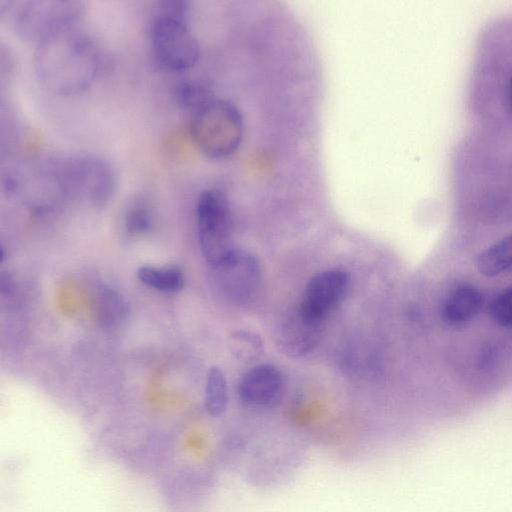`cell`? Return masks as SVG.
<instances>
[{
	"instance_id": "5",
	"label": "cell",
	"mask_w": 512,
	"mask_h": 512,
	"mask_svg": "<svg viewBox=\"0 0 512 512\" xmlns=\"http://www.w3.org/2000/svg\"><path fill=\"white\" fill-rule=\"evenodd\" d=\"M85 11L75 0H23L12 8V25L23 39L36 44L66 30L76 28Z\"/></svg>"
},
{
	"instance_id": "3",
	"label": "cell",
	"mask_w": 512,
	"mask_h": 512,
	"mask_svg": "<svg viewBox=\"0 0 512 512\" xmlns=\"http://www.w3.org/2000/svg\"><path fill=\"white\" fill-rule=\"evenodd\" d=\"M244 134L243 117L229 100L213 98L192 114L190 136L206 157L222 159L233 155Z\"/></svg>"
},
{
	"instance_id": "15",
	"label": "cell",
	"mask_w": 512,
	"mask_h": 512,
	"mask_svg": "<svg viewBox=\"0 0 512 512\" xmlns=\"http://www.w3.org/2000/svg\"><path fill=\"white\" fill-rule=\"evenodd\" d=\"M97 315L106 328H115L122 324L129 315L126 299L116 290L102 288L97 300Z\"/></svg>"
},
{
	"instance_id": "11",
	"label": "cell",
	"mask_w": 512,
	"mask_h": 512,
	"mask_svg": "<svg viewBox=\"0 0 512 512\" xmlns=\"http://www.w3.org/2000/svg\"><path fill=\"white\" fill-rule=\"evenodd\" d=\"M482 303L478 289L470 285L459 286L445 297L441 308L442 319L451 326H463L477 317Z\"/></svg>"
},
{
	"instance_id": "16",
	"label": "cell",
	"mask_w": 512,
	"mask_h": 512,
	"mask_svg": "<svg viewBox=\"0 0 512 512\" xmlns=\"http://www.w3.org/2000/svg\"><path fill=\"white\" fill-rule=\"evenodd\" d=\"M138 279L146 286L164 292H177L184 286V277L177 267L142 266Z\"/></svg>"
},
{
	"instance_id": "10",
	"label": "cell",
	"mask_w": 512,
	"mask_h": 512,
	"mask_svg": "<svg viewBox=\"0 0 512 512\" xmlns=\"http://www.w3.org/2000/svg\"><path fill=\"white\" fill-rule=\"evenodd\" d=\"M282 387L283 377L278 368L271 364H260L242 375L238 395L244 405L262 408L276 401Z\"/></svg>"
},
{
	"instance_id": "17",
	"label": "cell",
	"mask_w": 512,
	"mask_h": 512,
	"mask_svg": "<svg viewBox=\"0 0 512 512\" xmlns=\"http://www.w3.org/2000/svg\"><path fill=\"white\" fill-rule=\"evenodd\" d=\"M228 389L223 371L212 367L207 375L205 385V408L212 416H220L227 406Z\"/></svg>"
},
{
	"instance_id": "12",
	"label": "cell",
	"mask_w": 512,
	"mask_h": 512,
	"mask_svg": "<svg viewBox=\"0 0 512 512\" xmlns=\"http://www.w3.org/2000/svg\"><path fill=\"white\" fill-rule=\"evenodd\" d=\"M319 326L306 321L296 310L281 329L280 341L284 349L293 355H300L313 347Z\"/></svg>"
},
{
	"instance_id": "21",
	"label": "cell",
	"mask_w": 512,
	"mask_h": 512,
	"mask_svg": "<svg viewBox=\"0 0 512 512\" xmlns=\"http://www.w3.org/2000/svg\"><path fill=\"white\" fill-rule=\"evenodd\" d=\"M508 97H509L510 103L512 104V78L510 79L509 86H508Z\"/></svg>"
},
{
	"instance_id": "14",
	"label": "cell",
	"mask_w": 512,
	"mask_h": 512,
	"mask_svg": "<svg viewBox=\"0 0 512 512\" xmlns=\"http://www.w3.org/2000/svg\"><path fill=\"white\" fill-rule=\"evenodd\" d=\"M476 266L482 275L495 277L512 267V235L484 249L476 259Z\"/></svg>"
},
{
	"instance_id": "19",
	"label": "cell",
	"mask_w": 512,
	"mask_h": 512,
	"mask_svg": "<svg viewBox=\"0 0 512 512\" xmlns=\"http://www.w3.org/2000/svg\"><path fill=\"white\" fill-rule=\"evenodd\" d=\"M489 315L501 327L512 326V286L503 289L491 300Z\"/></svg>"
},
{
	"instance_id": "20",
	"label": "cell",
	"mask_w": 512,
	"mask_h": 512,
	"mask_svg": "<svg viewBox=\"0 0 512 512\" xmlns=\"http://www.w3.org/2000/svg\"><path fill=\"white\" fill-rule=\"evenodd\" d=\"M232 343L234 354L241 359L251 360L257 357L262 350L261 338L249 331L234 333Z\"/></svg>"
},
{
	"instance_id": "8",
	"label": "cell",
	"mask_w": 512,
	"mask_h": 512,
	"mask_svg": "<svg viewBox=\"0 0 512 512\" xmlns=\"http://www.w3.org/2000/svg\"><path fill=\"white\" fill-rule=\"evenodd\" d=\"M211 267L214 270L216 284L228 299L243 303L253 298L257 292L261 270L253 254L232 249Z\"/></svg>"
},
{
	"instance_id": "6",
	"label": "cell",
	"mask_w": 512,
	"mask_h": 512,
	"mask_svg": "<svg viewBox=\"0 0 512 512\" xmlns=\"http://www.w3.org/2000/svg\"><path fill=\"white\" fill-rule=\"evenodd\" d=\"M196 222L203 256L213 266L232 249V214L229 198L217 187L203 190L196 204Z\"/></svg>"
},
{
	"instance_id": "2",
	"label": "cell",
	"mask_w": 512,
	"mask_h": 512,
	"mask_svg": "<svg viewBox=\"0 0 512 512\" xmlns=\"http://www.w3.org/2000/svg\"><path fill=\"white\" fill-rule=\"evenodd\" d=\"M57 167L66 200H76L102 208L113 198L117 174L105 158L80 153L57 157Z\"/></svg>"
},
{
	"instance_id": "1",
	"label": "cell",
	"mask_w": 512,
	"mask_h": 512,
	"mask_svg": "<svg viewBox=\"0 0 512 512\" xmlns=\"http://www.w3.org/2000/svg\"><path fill=\"white\" fill-rule=\"evenodd\" d=\"M103 67L95 42L72 28L36 44L34 69L40 82L59 95L78 93L89 87Z\"/></svg>"
},
{
	"instance_id": "18",
	"label": "cell",
	"mask_w": 512,
	"mask_h": 512,
	"mask_svg": "<svg viewBox=\"0 0 512 512\" xmlns=\"http://www.w3.org/2000/svg\"><path fill=\"white\" fill-rule=\"evenodd\" d=\"M176 103L194 114L214 97L208 87L196 81H183L174 90Z\"/></svg>"
},
{
	"instance_id": "13",
	"label": "cell",
	"mask_w": 512,
	"mask_h": 512,
	"mask_svg": "<svg viewBox=\"0 0 512 512\" xmlns=\"http://www.w3.org/2000/svg\"><path fill=\"white\" fill-rule=\"evenodd\" d=\"M155 225V212L150 200L143 195L134 196L123 213V226L133 237L148 234Z\"/></svg>"
},
{
	"instance_id": "4",
	"label": "cell",
	"mask_w": 512,
	"mask_h": 512,
	"mask_svg": "<svg viewBox=\"0 0 512 512\" xmlns=\"http://www.w3.org/2000/svg\"><path fill=\"white\" fill-rule=\"evenodd\" d=\"M2 181L8 193L38 212L52 210L66 201L56 158L13 163Z\"/></svg>"
},
{
	"instance_id": "7",
	"label": "cell",
	"mask_w": 512,
	"mask_h": 512,
	"mask_svg": "<svg viewBox=\"0 0 512 512\" xmlns=\"http://www.w3.org/2000/svg\"><path fill=\"white\" fill-rule=\"evenodd\" d=\"M150 41L156 61L166 69L186 70L199 59L200 46L185 18L158 11L151 25Z\"/></svg>"
},
{
	"instance_id": "9",
	"label": "cell",
	"mask_w": 512,
	"mask_h": 512,
	"mask_svg": "<svg viewBox=\"0 0 512 512\" xmlns=\"http://www.w3.org/2000/svg\"><path fill=\"white\" fill-rule=\"evenodd\" d=\"M349 287V275L342 269H328L314 275L307 283L297 308L309 323L321 322L340 304Z\"/></svg>"
}]
</instances>
